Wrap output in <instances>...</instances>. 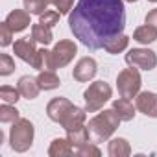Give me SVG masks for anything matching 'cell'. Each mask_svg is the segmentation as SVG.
Here are the masks:
<instances>
[{
	"label": "cell",
	"instance_id": "cell-1",
	"mask_svg": "<svg viewBox=\"0 0 157 157\" xmlns=\"http://www.w3.org/2000/svg\"><path fill=\"white\" fill-rule=\"evenodd\" d=\"M68 28L89 50H100L126 28L124 0H78L68 13Z\"/></svg>",
	"mask_w": 157,
	"mask_h": 157
},
{
	"label": "cell",
	"instance_id": "cell-2",
	"mask_svg": "<svg viewBox=\"0 0 157 157\" xmlns=\"http://www.w3.org/2000/svg\"><path fill=\"white\" fill-rule=\"evenodd\" d=\"M120 117L117 115V111L111 107V109H104L100 111L96 117H93L87 124V129H89V137L93 142L100 144V142H105L111 139V135L118 129L120 126Z\"/></svg>",
	"mask_w": 157,
	"mask_h": 157
},
{
	"label": "cell",
	"instance_id": "cell-3",
	"mask_svg": "<svg viewBox=\"0 0 157 157\" xmlns=\"http://www.w3.org/2000/svg\"><path fill=\"white\" fill-rule=\"evenodd\" d=\"M35 137V128L28 118H19L10 129V146L13 151L24 153L32 148Z\"/></svg>",
	"mask_w": 157,
	"mask_h": 157
},
{
	"label": "cell",
	"instance_id": "cell-4",
	"mask_svg": "<svg viewBox=\"0 0 157 157\" xmlns=\"http://www.w3.org/2000/svg\"><path fill=\"white\" fill-rule=\"evenodd\" d=\"M113 96V89L109 83L104 80L93 82L85 91H83V100H85V111L87 113H96L100 111Z\"/></svg>",
	"mask_w": 157,
	"mask_h": 157
},
{
	"label": "cell",
	"instance_id": "cell-5",
	"mask_svg": "<svg viewBox=\"0 0 157 157\" xmlns=\"http://www.w3.org/2000/svg\"><path fill=\"white\" fill-rule=\"evenodd\" d=\"M140 85H142V78L135 67L124 68L117 76V89L122 98H135L140 93Z\"/></svg>",
	"mask_w": 157,
	"mask_h": 157
},
{
	"label": "cell",
	"instance_id": "cell-6",
	"mask_svg": "<svg viewBox=\"0 0 157 157\" xmlns=\"http://www.w3.org/2000/svg\"><path fill=\"white\" fill-rule=\"evenodd\" d=\"M76 54H78L76 43L70 41V39H61V41L52 48V70L67 67V65L74 59Z\"/></svg>",
	"mask_w": 157,
	"mask_h": 157
},
{
	"label": "cell",
	"instance_id": "cell-7",
	"mask_svg": "<svg viewBox=\"0 0 157 157\" xmlns=\"http://www.w3.org/2000/svg\"><path fill=\"white\" fill-rule=\"evenodd\" d=\"M126 63L135 68L142 70H153L157 67V56L150 48H131L126 54Z\"/></svg>",
	"mask_w": 157,
	"mask_h": 157
},
{
	"label": "cell",
	"instance_id": "cell-8",
	"mask_svg": "<svg viewBox=\"0 0 157 157\" xmlns=\"http://www.w3.org/2000/svg\"><path fill=\"white\" fill-rule=\"evenodd\" d=\"M37 50L39 48L35 46L33 37H22V39L13 43V54L19 59H22L24 63H28V65H33V61L37 57Z\"/></svg>",
	"mask_w": 157,
	"mask_h": 157
},
{
	"label": "cell",
	"instance_id": "cell-9",
	"mask_svg": "<svg viewBox=\"0 0 157 157\" xmlns=\"http://www.w3.org/2000/svg\"><path fill=\"white\" fill-rule=\"evenodd\" d=\"M72 107H74V104H72L70 100H67L65 96H56V98H52V100L48 102V105H46V115H48V118H50L52 122L61 124V120L67 117V113H68Z\"/></svg>",
	"mask_w": 157,
	"mask_h": 157
},
{
	"label": "cell",
	"instance_id": "cell-10",
	"mask_svg": "<svg viewBox=\"0 0 157 157\" xmlns=\"http://www.w3.org/2000/svg\"><path fill=\"white\" fill-rule=\"evenodd\" d=\"M96 72H98L96 61L93 57H82L76 63L74 70H72V78L76 82H80V83H85V82L93 80V78L96 76Z\"/></svg>",
	"mask_w": 157,
	"mask_h": 157
},
{
	"label": "cell",
	"instance_id": "cell-11",
	"mask_svg": "<svg viewBox=\"0 0 157 157\" xmlns=\"http://www.w3.org/2000/svg\"><path fill=\"white\" fill-rule=\"evenodd\" d=\"M135 107L142 115L150 118H157V93H150V91L139 93L135 96Z\"/></svg>",
	"mask_w": 157,
	"mask_h": 157
},
{
	"label": "cell",
	"instance_id": "cell-12",
	"mask_svg": "<svg viewBox=\"0 0 157 157\" xmlns=\"http://www.w3.org/2000/svg\"><path fill=\"white\" fill-rule=\"evenodd\" d=\"M85 120H87V111H85V107L82 109V107L74 105V107L67 113V117L61 120V128H63L65 131H68V129H74V128L83 126Z\"/></svg>",
	"mask_w": 157,
	"mask_h": 157
},
{
	"label": "cell",
	"instance_id": "cell-13",
	"mask_svg": "<svg viewBox=\"0 0 157 157\" xmlns=\"http://www.w3.org/2000/svg\"><path fill=\"white\" fill-rule=\"evenodd\" d=\"M8 26L13 30V33H19L22 30H26L32 22H30V13L26 10H13L8 17H6Z\"/></svg>",
	"mask_w": 157,
	"mask_h": 157
},
{
	"label": "cell",
	"instance_id": "cell-14",
	"mask_svg": "<svg viewBox=\"0 0 157 157\" xmlns=\"http://www.w3.org/2000/svg\"><path fill=\"white\" fill-rule=\"evenodd\" d=\"M22 98H28V100H35L39 96V93L43 91L39 87V82H37V78H32V76H22L19 83H17Z\"/></svg>",
	"mask_w": 157,
	"mask_h": 157
},
{
	"label": "cell",
	"instance_id": "cell-15",
	"mask_svg": "<svg viewBox=\"0 0 157 157\" xmlns=\"http://www.w3.org/2000/svg\"><path fill=\"white\" fill-rule=\"evenodd\" d=\"M113 109L117 111V115L120 117L122 122H129V120H133L135 115H137V113H135L137 107L131 104V100H129V98H122V96L113 102Z\"/></svg>",
	"mask_w": 157,
	"mask_h": 157
},
{
	"label": "cell",
	"instance_id": "cell-16",
	"mask_svg": "<svg viewBox=\"0 0 157 157\" xmlns=\"http://www.w3.org/2000/svg\"><path fill=\"white\" fill-rule=\"evenodd\" d=\"M76 150L74 146L70 144L68 139H54L50 142V148H48V155L50 157H65V155H72Z\"/></svg>",
	"mask_w": 157,
	"mask_h": 157
},
{
	"label": "cell",
	"instance_id": "cell-17",
	"mask_svg": "<svg viewBox=\"0 0 157 157\" xmlns=\"http://www.w3.org/2000/svg\"><path fill=\"white\" fill-rule=\"evenodd\" d=\"M107 153H109V157H128L131 153V146H129V142L126 139L117 137V139H111L109 140Z\"/></svg>",
	"mask_w": 157,
	"mask_h": 157
},
{
	"label": "cell",
	"instance_id": "cell-18",
	"mask_svg": "<svg viewBox=\"0 0 157 157\" xmlns=\"http://www.w3.org/2000/svg\"><path fill=\"white\" fill-rule=\"evenodd\" d=\"M37 82H39V87L43 91H54L61 85L59 76L54 70H41L39 76H37Z\"/></svg>",
	"mask_w": 157,
	"mask_h": 157
},
{
	"label": "cell",
	"instance_id": "cell-19",
	"mask_svg": "<svg viewBox=\"0 0 157 157\" xmlns=\"http://www.w3.org/2000/svg\"><path fill=\"white\" fill-rule=\"evenodd\" d=\"M133 41H137L140 44H151V43H155L157 41V28H153L150 24L139 26L133 32Z\"/></svg>",
	"mask_w": 157,
	"mask_h": 157
},
{
	"label": "cell",
	"instance_id": "cell-20",
	"mask_svg": "<svg viewBox=\"0 0 157 157\" xmlns=\"http://www.w3.org/2000/svg\"><path fill=\"white\" fill-rule=\"evenodd\" d=\"M67 139L70 140V144L74 146V150H78L80 146H83L85 142H89V140H91V137H89V129H87V126H85V124H83V126H80V128L68 129V131H67Z\"/></svg>",
	"mask_w": 157,
	"mask_h": 157
},
{
	"label": "cell",
	"instance_id": "cell-21",
	"mask_svg": "<svg viewBox=\"0 0 157 157\" xmlns=\"http://www.w3.org/2000/svg\"><path fill=\"white\" fill-rule=\"evenodd\" d=\"M128 44H129V37L128 35H124V33H118V35H115L113 39H109L107 43H105V46H104V50L107 52V54H120V52H124L126 48H128Z\"/></svg>",
	"mask_w": 157,
	"mask_h": 157
},
{
	"label": "cell",
	"instance_id": "cell-22",
	"mask_svg": "<svg viewBox=\"0 0 157 157\" xmlns=\"http://www.w3.org/2000/svg\"><path fill=\"white\" fill-rule=\"evenodd\" d=\"M32 37L35 39V43H39V44H43V46L50 44V43H52V39H54L52 30H50L48 26L41 24V22L32 26Z\"/></svg>",
	"mask_w": 157,
	"mask_h": 157
},
{
	"label": "cell",
	"instance_id": "cell-23",
	"mask_svg": "<svg viewBox=\"0 0 157 157\" xmlns=\"http://www.w3.org/2000/svg\"><path fill=\"white\" fill-rule=\"evenodd\" d=\"M37 70H52V50L46 48H39L37 50V57L32 65Z\"/></svg>",
	"mask_w": 157,
	"mask_h": 157
},
{
	"label": "cell",
	"instance_id": "cell-24",
	"mask_svg": "<svg viewBox=\"0 0 157 157\" xmlns=\"http://www.w3.org/2000/svg\"><path fill=\"white\" fill-rule=\"evenodd\" d=\"M22 4L30 15H43L50 6V0H22Z\"/></svg>",
	"mask_w": 157,
	"mask_h": 157
},
{
	"label": "cell",
	"instance_id": "cell-25",
	"mask_svg": "<svg viewBox=\"0 0 157 157\" xmlns=\"http://www.w3.org/2000/svg\"><path fill=\"white\" fill-rule=\"evenodd\" d=\"M19 118H21V113L11 104H4L2 107H0V122L2 124H13Z\"/></svg>",
	"mask_w": 157,
	"mask_h": 157
},
{
	"label": "cell",
	"instance_id": "cell-26",
	"mask_svg": "<svg viewBox=\"0 0 157 157\" xmlns=\"http://www.w3.org/2000/svg\"><path fill=\"white\" fill-rule=\"evenodd\" d=\"M21 91L19 87H10V85H2L0 87V100H2L4 104H17L21 100Z\"/></svg>",
	"mask_w": 157,
	"mask_h": 157
},
{
	"label": "cell",
	"instance_id": "cell-27",
	"mask_svg": "<svg viewBox=\"0 0 157 157\" xmlns=\"http://www.w3.org/2000/svg\"><path fill=\"white\" fill-rule=\"evenodd\" d=\"M76 155H80V157H100L102 151L96 146V142L89 140V142H85L83 146H80V148L76 150Z\"/></svg>",
	"mask_w": 157,
	"mask_h": 157
},
{
	"label": "cell",
	"instance_id": "cell-28",
	"mask_svg": "<svg viewBox=\"0 0 157 157\" xmlns=\"http://www.w3.org/2000/svg\"><path fill=\"white\" fill-rule=\"evenodd\" d=\"M59 17H61L59 11H56V10H46L43 15H39V22L44 24V26H48V28H52V26H56V24L59 22Z\"/></svg>",
	"mask_w": 157,
	"mask_h": 157
},
{
	"label": "cell",
	"instance_id": "cell-29",
	"mask_svg": "<svg viewBox=\"0 0 157 157\" xmlns=\"http://www.w3.org/2000/svg\"><path fill=\"white\" fill-rule=\"evenodd\" d=\"M15 72V61L11 56L2 54L0 56V76H10Z\"/></svg>",
	"mask_w": 157,
	"mask_h": 157
},
{
	"label": "cell",
	"instance_id": "cell-30",
	"mask_svg": "<svg viewBox=\"0 0 157 157\" xmlns=\"http://www.w3.org/2000/svg\"><path fill=\"white\" fill-rule=\"evenodd\" d=\"M11 39H13V30L4 21L2 24H0V44H2V46H10L11 44Z\"/></svg>",
	"mask_w": 157,
	"mask_h": 157
},
{
	"label": "cell",
	"instance_id": "cell-31",
	"mask_svg": "<svg viewBox=\"0 0 157 157\" xmlns=\"http://www.w3.org/2000/svg\"><path fill=\"white\" fill-rule=\"evenodd\" d=\"M50 4L56 6V10L61 13V15H67L72 11L74 8V0H50Z\"/></svg>",
	"mask_w": 157,
	"mask_h": 157
},
{
	"label": "cell",
	"instance_id": "cell-32",
	"mask_svg": "<svg viewBox=\"0 0 157 157\" xmlns=\"http://www.w3.org/2000/svg\"><path fill=\"white\" fill-rule=\"evenodd\" d=\"M144 24H150V26L157 28V8L151 10V11H148V15L144 17Z\"/></svg>",
	"mask_w": 157,
	"mask_h": 157
},
{
	"label": "cell",
	"instance_id": "cell-33",
	"mask_svg": "<svg viewBox=\"0 0 157 157\" xmlns=\"http://www.w3.org/2000/svg\"><path fill=\"white\" fill-rule=\"evenodd\" d=\"M124 2H131L133 4V2H137V0H124Z\"/></svg>",
	"mask_w": 157,
	"mask_h": 157
},
{
	"label": "cell",
	"instance_id": "cell-34",
	"mask_svg": "<svg viewBox=\"0 0 157 157\" xmlns=\"http://www.w3.org/2000/svg\"><path fill=\"white\" fill-rule=\"evenodd\" d=\"M148 2H153V4H157V0H148Z\"/></svg>",
	"mask_w": 157,
	"mask_h": 157
}]
</instances>
